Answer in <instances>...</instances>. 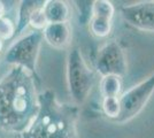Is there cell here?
Returning a JSON list of instances; mask_svg holds the SVG:
<instances>
[{"label": "cell", "instance_id": "cell-1", "mask_svg": "<svg viewBox=\"0 0 154 138\" xmlns=\"http://www.w3.org/2000/svg\"><path fill=\"white\" fill-rule=\"evenodd\" d=\"M39 94L35 75L13 67L0 79V130L20 135L38 112Z\"/></svg>", "mask_w": 154, "mask_h": 138}, {"label": "cell", "instance_id": "cell-2", "mask_svg": "<svg viewBox=\"0 0 154 138\" xmlns=\"http://www.w3.org/2000/svg\"><path fill=\"white\" fill-rule=\"evenodd\" d=\"M38 112L17 138H78L77 105L60 103L53 90L39 93Z\"/></svg>", "mask_w": 154, "mask_h": 138}, {"label": "cell", "instance_id": "cell-3", "mask_svg": "<svg viewBox=\"0 0 154 138\" xmlns=\"http://www.w3.org/2000/svg\"><path fill=\"white\" fill-rule=\"evenodd\" d=\"M67 83L71 98L77 105L88 99L94 84V74L77 47L72 48L67 57Z\"/></svg>", "mask_w": 154, "mask_h": 138}, {"label": "cell", "instance_id": "cell-4", "mask_svg": "<svg viewBox=\"0 0 154 138\" xmlns=\"http://www.w3.org/2000/svg\"><path fill=\"white\" fill-rule=\"evenodd\" d=\"M43 40L44 37L40 31H33L21 37L7 50L5 62L13 67H21L36 75V66Z\"/></svg>", "mask_w": 154, "mask_h": 138}, {"label": "cell", "instance_id": "cell-5", "mask_svg": "<svg viewBox=\"0 0 154 138\" xmlns=\"http://www.w3.org/2000/svg\"><path fill=\"white\" fill-rule=\"evenodd\" d=\"M154 93V74L143 82L132 86L120 97L121 113L115 120L117 123H125L136 118L147 105Z\"/></svg>", "mask_w": 154, "mask_h": 138}, {"label": "cell", "instance_id": "cell-6", "mask_svg": "<svg viewBox=\"0 0 154 138\" xmlns=\"http://www.w3.org/2000/svg\"><path fill=\"white\" fill-rule=\"evenodd\" d=\"M96 69L103 77L108 75L123 77L127 74V57L117 41L110 40L98 51L96 57Z\"/></svg>", "mask_w": 154, "mask_h": 138}, {"label": "cell", "instance_id": "cell-7", "mask_svg": "<svg viewBox=\"0 0 154 138\" xmlns=\"http://www.w3.org/2000/svg\"><path fill=\"white\" fill-rule=\"evenodd\" d=\"M124 21L136 29L154 32V1H140L120 8Z\"/></svg>", "mask_w": 154, "mask_h": 138}, {"label": "cell", "instance_id": "cell-8", "mask_svg": "<svg viewBox=\"0 0 154 138\" xmlns=\"http://www.w3.org/2000/svg\"><path fill=\"white\" fill-rule=\"evenodd\" d=\"M44 40L50 46L62 50L69 46L71 41V28L66 23H48L43 30Z\"/></svg>", "mask_w": 154, "mask_h": 138}, {"label": "cell", "instance_id": "cell-9", "mask_svg": "<svg viewBox=\"0 0 154 138\" xmlns=\"http://www.w3.org/2000/svg\"><path fill=\"white\" fill-rule=\"evenodd\" d=\"M43 9L48 23H66L70 17V8L66 1L48 0Z\"/></svg>", "mask_w": 154, "mask_h": 138}, {"label": "cell", "instance_id": "cell-10", "mask_svg": "<svg viewBox=\"0 0 154 138\" xmlns=\"http://www.w3.org/2000/svg\"><path fill=\"white\" fill-rule=\"evenodd\" d=\"M45 1L43 0H23L20 2L19 7V17L16 22V33L22 32L26 26H29V21L32 13L38 9L39 7L44 6Z\"/></svg>", "mask_w": 154, "mask_h": 138}, {"label": "cell", "instance_id": "cell-11", "mask_svg": "<svg viewBox=\"0 0 154 138\" xmlns=\"http://www.w3.org/2000/svg\"><path fill=\"white\" fill-rule=\"evenodd\" d=\"M121 90H122V81L119 76L108 75V76H103L100 81V92L103 98L119 97Z\"/></svg>", "mask_w": 154, "mask_h": 138}, {"label": "cell", "instance_id": "cell-12", "mask_svg": "<svg viewBox=\"0 0 154 138\" xmlns=\"http://www.w3.org/2000/svg\"><path fill=\"white\" fill-rule=\"evenodd\" d=\"M113 28V21L101 17H91L90 20V30L93 36L98 38L107 37Z\"/></svg>", "mask_w": 154, "mask_h": 138}, {"label": "cell", "instance_id": "cell-13", "mask_svg": "<svg viewBox=\"0 0 154 138\" xmlns=\"http://www.w3.org/2000/svg\"><path fill=\"white\" fill-rule=\"evenodd\" d=\"M115 13L114 5L107 0H96L92 2V16L93 17H101L113 21Z\"/></svg>", "mask_w": 154, "mask_h": 138}, {"label": "cell", "instance_id": "cell-14", "mask_svg": "<svg viewBox=\"0 0 154 138\" xmlns=\"http://www.w3.org/2000/svg\"><path fill=\"white\" fill-rule=\"evenodd\" d=\"M101 108H103V113L107 118L115 121L121 113L120 97H106V98H103Z\"/></svg>", "mask_w": 154, "mask_h": 138}, {"label": "cell", "instance_id": "cell-15", "mask_svg": "<svg viewBox=\"0 0 154 138\" xmlns=\"http://www.w3.org/2000/svg\"><path fill=\"white\" fill-rule=\"evenodd\" d=\"M45 5V4H44ZM43 7H39L38 9H36L33 13H32L31 17H30V21H29V26H31L35 31H40L43 32V30L46 28V26L48 24V22L46 20V16L44 14V9Z\"/></svg>", "mask_w": 154, "mask_h": 138}, {"label": "cell", "instance_id": "cell-16", "mask_svg": "<svg viewBox=\"0 0 154 138\" xmlns=\"http://www.w3.org/2000/svg\"><path fill=\"white\" fill-rule=\"evenodd\" d=\"M16 35V24L8 17L0 19V37L2 40H8Z\"/></svg>", "mask_w": 154, "mask_h": 138}, {"label": "cell", "instance_id": "cell-17", "mask_svg": "<svg viewBox=\"0 0 154 138\" xmlns=\"http://www.w3.org/2000/svg\"><path fill=\"white\" fill-rule=\"evenodd\" d=\"M6 5H5V2L4 1H0V19H2V17H5V15H6Z\"/></svg>", "mask_w": 154, "mask_h": 138}, {"label": "cell", "instance_id": "cell-18", "mask_svg": "<svg viewBox=\"0 0 154 138\" xmlns=\"http://www.w3.org/2000/svg\"><path fill=\"white\" fill-rule=\"evenodd\" d=\"M2 46H4V40L1 39V37H0V52H1V50H2Z\"/></svg>", "mask_w": 154, "mask_h": 138}]
</instances>
